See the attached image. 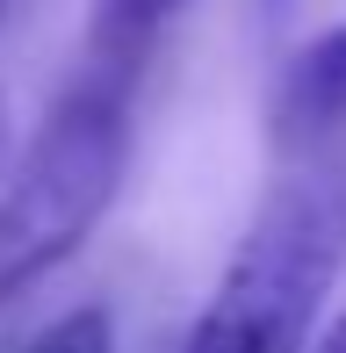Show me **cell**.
I'll list each match as a JSON object with an SVG mask.
<instances>
[{
  "label": "cell",
  "instance_id": "cell-7",
  "mask_svg": "<svg viewBox=\"0 0 346 353\" xmlns=\"http://www.w3.org/2000/svg\"><path fill=\"white\" fill-rule=\"evenodd\" d=\"M0 152H8V130H0Z\"/></svg>",
  "mask_w": 346,
  "mask_h": 353
},
{
  "label": "cell",
  "instance_id": "cell-6",
  "mask_svg": "<svg viewBox=\"0 0 346 353\" xmlns=\"http://www.w3.org/2000/svg\"><path fill=\"white\" fill-rule=\"evenodd\" d=\"M310 353H346V310L332 317V332H325V339H318V346H310Z\"/></svg>",
  "mask_w": 346,
  "mask_h": 353
},
{
  "label": "cell",
  "instance_id": "cell-2",
  "mask_svg": "<svg viewBox=\"0 0 346 353\" xmlns=\"http://www.w3.org/2000/svg\"><path fill=\"white\" fill-rule=\"evenodd\" d=\"M339 267H346V173L274 181V195L253 210L181 353H310V325Z\"/></svg>",
  "mask_w": 346,
  "mask_h": 353
},
{
  "label": "cell",
  "instance_id": "cell-4",
  "mask_svg": "<svg viewBox=\"0 0 346 353\" xmlns=\"http://www.w3.org/2000/svg\"><path fill=\"white\" fill-rule=\"evenodd\" d=\"M187 0H94V58L101 65H145L152 37L181 14Z\"/></svg>",
  "mask_w": 346,
  "mask_h": 353
},
{
  "label": "cell",
  "instance_id": "cell-3",
  "mask_svg": "<svg viewBox=\"0 0 346 353\" xmlns=\"http://www.w3.org/2000/svg\"><path fill=\"white\" fill-rule=\"evenodd\" d=\"M339 130H346V22L318 29L303 51H289L274 101H267V137L281 159H310Z\"/></svg>",
  "mask_w": 346,
  "mask_h": 353
},
{
  "label": "cell",
  "instance_id": "cell-1",
  "mask_svg": "<svg viewBox=\"0 0 346 353\" xmlns=\"http://www.w3.org/2000/svg\"><path fill=\"white\" fill-rule=\"evenodd\" d=\"M130 65H94L58 94L51 123L0 188V310L72 260L130 166Z\"/></svg>",
  "mask_w": 346,
  "mask_h": 353
},
{
  "label": "cell",
  "instance_id": "cell-5",
  "mask_svg": "<svg viewBox=\"0 0 346 353\" xmlns=\"http://www.w3.org/2000/svg\"><path fill=\"white\" fill-rule=\"evenodd\" d=\"M22 353H116V310H108V303H72V310L51 317Z\"/></svg>",
  "mask_w": 346,
  "mask_h": 353
}]
</instances>
